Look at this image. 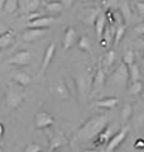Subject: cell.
I'll return each instance as SVG.
<instances>
[{
	"label": "cell",
	"mask_w": 144,
	"mask_h": 152,
	"mask_svg": "<svg viewBox=\"0 0 144 152\" xmlns=\"http://www.w3.org/2000/svg\"><path fill=\"white\" fill-rule=\"evenodd\" d=\"M109 124V119L104 114L94 115L85 123H82L79 129L73 133L71 140V145H82L87 142L94 141L100 134V132L105 129V127Z\"/></svg>",
	"instance_id": "6da1fadb"
},
{
	"label": "cell",
	"mask_w": 144,
	"mask_h": 152,
	"mask_svg": "<svg viewBox=\"0 0 144 152\" xmlns=\"http://www.w3.org/2000/svg\"><path fill=\"white\" fill-rule=\"evenodd\" d=\"M92 77L94 72L90 67H86L79 71L77 76H76V84H77L79 93L81 98H85L86 95H90L91 93V86H92Z\"/></svg>",
	"instance_id": "7a4b0ae2"
},
{
	"label": "cell",
	"mask_w": 144,
	"mask_h": 152,
	"mask_svg": "<svg viewBox=\"0 0 144 152\" xmlns=\"http://www.w3.org/2000/svg\"><path fill=\"white\" fill-rule=\"evenodd\" d=\"M105 83H106V72L105 70L101 67V65L99 64L97 69L94 72V77H92V86H91V93L90 95L97 94L100 93L105 86Z\"/></svg>",
	"instance_id": "3957f363"
},
{
	"label": "cell",
	"mask_w": 144,
	"mask_h": 152,
	"mask_svg": "<svg viewBox=\"0 0 144 152\" xmlns=\"http://www.w3.org/2000/svg\"><path fill=\"white\" fill-rule=\"evenodd\" d=\"M110 81H113L116 85H120V86H125V85L128 84V81H129V69L124 62L120 64L116 67V70L111 74V76H110Z\"/></svg>",
	"instance_id": "277c9868"
},
{
	"label": "cell",
	"mask_w": 144,
	"mask_h": 152,
	"mask_svg": "<svg viewBox=\"0 0 144 152\" xmlns=\"http://www.w3.org/2000/svg\"><path fill=\"white\" fill-rule=\"evenodd\" d=\"M128 136V128H121V129H119L115 134H113L110 137V140L108 141V145H106V150L105 152H114L115 150H118L121 143L124 141H125Z\"/></svg>",
	"instance_id": "5b68a950"
},
{
	"label": "cell",
	"mask_w": 144,
	"mask_h": 152,
	"mask_svg": "<svg viewBox=\"0 0 144 152\" xmlns=\"http://www.w3.org/2000/svg\"><path fill=\"white\" fill-rule=\"evenodd\" d=\"M31 62V52L28 50H20L14 53L9 60H7L8 65L13 66H28Z\"/></svg>",
	"instance_id": "8992f818"
},
{
	"label": "cell",
	"mask_w": 144,
	"mask_h": 152,
	"mask_svg": "<svg viewBox=\"0 0 144 152\" xmlns=\"http://www.w3.org/2000/svg\"><path fill=\"white\" fill-rule=\"evenodd\" d=\"M55 124V119L48 112H38L34 117V126L37 129H47Z\"/></svg>",
	"instance_id": "52a82bcc"
},
{
	"label": "cell",
	"mask_w": 144,
	"mask_h": 152,
	"mask_svg": "<svg viewBox=\"0 0 144 152\" xmlns=\"http://www.w3.org/2000/svg\"><path fill=\"white\" fill-rule=\"evenodd\" d=\"M5 103L10 109H17L24 103V95L10 88L8 90V93H7Z\"/></svg>",
	"instance_id": "ba28073f"
},
{
	"label": "cell",
	"mask_w": 144,
	"mask_h": 152,
	"mask_svg": "<svg viewBox=\"0 0 144 152\" xmlns=\"http://www.w3.org/2000/svg\"><path fill=\"white\" fill-rule=\"evenodd\" d=\"M55 55H56V43L55 42H51L44 51V55H43V60H42L41 69H39V75H43L47 71V69L49 67V65L52 62V60H53Z\"/></svg>",
	"instance_id": "9c48e42d"
},
{
	"label": "cell",
	"mask_w": 144,
	"mask_h": 152,
	"mask_svg": "<svg viewBox=\"0 0 144 152\" xmlns=\"http://www.w3.org/2000/svg\"><path fill=\"white\" fill-rule=\"evenodd\" d=\"M56 22V18L52 15H42L39 18L34 19V20H31L27 23L28 28H39V29H48L53 23Z\"/></svg>",
	"instance_id": "30bf717a"
},
{
	"label": "cell",
	"mask_w": 144,
	"mask_h": 152,
	"mask_svg": "<svg viewBox=\"0 0 144 152\" xmlns=\"http://www.w3.org/2000/svg\"><path fill=\"white\" fill-rule=\"evenodd\" d=\"M41 7V0H19V8L18 12L20 14H31L33 12H37Z\"/></svg>",
	"instance_id": "8fae6325"
},
{
	"label": "cell",
	"mask_w": 144,
	"mask_h": 152,
	"mask_svg": "<svg viewBox=\"0 0 144 152\" xmlns=\"http://www.w3.org/2000/svg\"><path fill=\"white\" fill-rule=\"evenodd\" d=\"M48 140H49V147H51V150H57L62 145L67 143V140L65 138V136L62 134L60 131L48 132Z\"/></svg>",
	"instance_id": "7c38bea8"
},
{
	"label": "cell",
	"mask_w": 144,
	"mask_h": 152,
	"mask_svg": "<svg viewBox=\"0 0 144 152\" xmlns=\"http://www.w3.org/2000/svg\"><path fill=\"white\" fill-rule=\"evenodd\" d=\"M47 33V29H39V28H28L27 31L23 32V41L25 42H34Z\"/></svg>",
	"instance_id": "4fadbf2b"
},
{
	"label": "cell",
	"mask_w": 144,
	"mask_h": 152,
	"mask_svg": "<svg viewBox=\"0 0 144 152\" xmlns=\"http://www.w3.org/2000/svg\"><path fill=\"white\" fill-rule=\"evenodd\" d=\"M77 41V32L73 27H68L65 31V36H63V50L68 51L70 48H72V46L76 43Z\"/></svg>",
	"instance_id": "5bb4252c"
},
{
	"label": "cell",
	"mask_w": 144,
	"mask_h": 152,
	"mask_svg": "<svg viewBox=\"0 0 144 152\" xmlns=\"http://www.w3.org/2000/svg\"><path fill=\"white\" fill-rule=\"evenodd\" d=\"M118 104H119L118 98L109 96V98H103V99H100V100L95 102L94 105L99 107V108H103V109H108V110H113V109L116 108Z\"/></svg>",
	"instance_id": "9a60e30c"
},
{
	"label": "cell",
	"mask_w": 144,
	"mask_h": 152,
	"mask_svg": "<svg viewBox=\"0 0 144 152\" xmlns=\"http://www.w3.org/2000/svg\"><path fill=\"white\" fill-rule=\"evenodd\" d=\"M118 7H119V13H120V15H121L124 23L127 24V23L130 22L132 15H133L132 8H130V5H129V1H128V0H123V1L119 3Z\"/></svg>",
	"instance_id": "2e32d148"
},
{
	"label": "cell",
	"mask_w": 144,
	"mask_h": 152,
	"mask_svg": "<svg viewBox=\"0 0 144 152\" xmlns=\"http://www.w3.org/2000/svg\"><path fill=\"white\" fill-rule=\"evenodd\" d=\"M55 95L58 99H68L70 98L68 86H67V84L63 80H60V81L55 85Z\"/></svg>",
	"instance_id": "e0dca14e"
},
{
	"label": "cell",
	"mask_w": 144,
	"mask_h": 152,
	"mask_svg": "<svg viewBox=\"0 0 144 152\" xmlns=\"http://www.w3.org/2000/svg\"><path fill=\"white\" fill-rule=\"evenodd\" d=\"M12 77H13L14 81H15V84H18L19 86H22V88L28 86V85L31 84V81H32L31 76L28 75L27 72H22V71H17V72H14Z\"/></svg>",
	"instance_id": "ac0fdd59"
},
{
	"label": "cell",
	"mask_w": 144,
	"mask_h": 152,
	"mask_svg": "<svg viewBox=\"0 0 144 152\" xmlns=\"http://www.w3.org/2000/svg\"><path fill=\"white\" fill-rule=\"evenodd\" d=\"M115 58H116V56H115V51L114 50H108L104 53L101 61H100V65H101V67L104 70H108L110 66H113V64L115 62Z\"/></svg>",
	"instance_id": "d6986e66"
},
{
	"label": "cell",
	"mask_w": 144,
	"mask_h": 152,
	"mask_svg": "<svg viewBox=\"0 0 144 152\" xmlns=\"http://www.w3.org/2000/svg\"><path fill=\"white\" fill-rule=\"evenodd\" d=\"M106 24H108L106 14L100 13L99 15H97V18H96L95 23H94V26H95V31H96V33H97V36H103L104 29H105V27H106Z\"/></svg>",
	"instance_id": "ffe728a7"
},
{
	"label": "cell",
	"mask_w": 144,
	"mask_h": 152,
	"mask_svg": "<svg viewBox=\"0 0 144 152\" xmlns=\"http://www.w3.org/2000/svg\"><path fill=\"white\" fill-rule=\"evenodd\" d=\"M14 42H15V34L9 29L5 34L0 36V50L8 48V47H10Z\"/></svg>",
	"instance_id": "44dd1931"
},
{
	"label": "cell",
	"mask_w": 144,
	"mask_h": 152,
	"mask_svg": "<svg viewBox=\"0 0 144 152\" xmlns=\"http://www.w3.org/2000/svg\"><path fill=\"white\" fill-rule=\"evenodd\" d=\"M111 128H110V126L108 124L106 127H105V129H103L101 132H100V134L96 137V142L95 143L97 146H101V145H106V142L110 140V137H111Z\"/></svg>",
	"instance_id": "7402d4cb"
},
{
	"label": "cell",
	"mask_w": 144,
	"mask_h": 152,
	"mask_svg": "<svg viewBox=\"0 0 144 152\" xmlns=\"http://www.w3.org/2000/svg\"><path fill=\"white\" fill-rule=\"evenodd\" d=\"M125 32H127V24L125 23L115 26V34H114V38H113V43L119 45L120 42H121L124 34H125Z\"/></svg>",
	"instance_id": "603a6c76"
},
{
	"label": "cell",
	"mask_w": 144,
	"mask_h": 152,
	"mask_svg": "<svg viewBox=\"0 0 144 152\" xmlns=\"http://www.w3.org/2000/svg\"><path fill=\"white\" fill-rule=\"evenodd\" d=\"M44 8L49 14H60L62 10H63V5H62L60 1H56V0L46 3Z\"/></svg>",
	"instance_id": "cb8c5ba5"
},
{
	"label": "cell",
	"mask_w": 144,
	"mask_h": 152,
	"mask_svg": "<svg viewBox=\"0 0 144 152\" xmlns=\"http://www.w3.org/2000/svg\"><path fill=\"white\" fill-rule=\"evenodd\" d=\"M77 47L79 50H81L82 52H85V53H91V42H90V38L84 34L80 37V39L77 42Z\"/></svg>",
	"instance_id": "d4e9b609"
},
{
	"label": "cell",
	"mask_w": 144,
	"mask_h": 152,
	"mask_svg": "<svg viewBox=\"0 0 144 152\" xmlns=\"http://www.w3.org/2000/svg\"><path fill=\"white\" fill-rule=\"evenodd\" d=\"M128 69H129V80L132 83L139 81L140 80V69H139V66L134 62L133 65L128 66Z\"/></svg>",
	"instance_id": "484cf974"
},
{
	"label": "cell",
	"mask_w": 144,
	"mask_h": 152,
	"mask_svg": "<svg viewBox=\"0 0 144 152\" xmlns=\"http://www.w3.org/2000/svg\"><path fill=\"white\" fill-rule=\"evenodd\" d=\"M143 91V83L139 80V81H134L130 84V86L128 89V93L129 95H133V96H138L140 95Z\"/></svg>",
	"instance_id": "4316f807"
},
{
	"label": "cell",
	"mask_w": 144,
	"mask_h": 152,
	"mask_svg": "<svg viewBox=\"0 0 144 152\" xmlns=\"http://www.w3.org/2000/svg\"><path fill=\"white\" fill-rule=\"evenodd\" d=\"M19 8V0H5V4H4V12L8 14H14L15 12H18Z\"/></svg>",
	"instance_id": "83f0119b"
},
{
	"label": "cell",
	"mask_w": 144,
	"mask_h": 152,
	"mask_svg": "<svg viewBox=\"0 0 144 152\" xmlns=\"http://www.w3.org/2000/svg\"><path fill=\"white\" fill-rule=\"evenodd\" d=\"M123 62L127 66H130L135 62V55H134V51L132 48H128L123 53Z\"/></svg>",
	"instance_id": "f1b7e54d"
},
{
	"label": "cell",
	"mask_w": 144,
	"mask_h": 152,
	"mask_svg": "<svg viewBox=\"0 0 144 152\" xmlns=\"http://www.w3.org/2000/svg\"><path fill=\"white\" fill-rule=\"evenodd\" d=\"M132 115H133V107H132V104L127 103L121 109V121L124 123H127L129 119H130Z\"/></svg>",
	"instance_id": "f546056e"
},
{
	"label": "cell",
	"mask_w": 144,
	"mask_h": 152,
	"mask_svg": "<svg viewBox=\"0 0 144 152\" xmlns=\"http://www.w3.org/2000/svg\"><path fill=\"white\" fill-rule=\"evenodd\" d=\"M120 0H103V5L104 8L109 9V10H113L114 8H116L119 5Z\"/></svg>",
	"instance_id": "4dcf8cb0"
},
{
	"label": "cell",
	"mask_w": 144,
	"mask_h": 152,
	"mask_svg": "<svg viewBox=\"0 0 144 152\" xmlns=\"http://www.w3.org/2000/svg\"><path fill=\"white\" fill-rule=\"evenodd\" d=\"M24 152H43L42 146L37 145V143H28Z\"/></svg>",
	"instance_id": "1f68e13d"
},
{
	"label": "cell",
	"mask_w": 144,
	"mask_h": 152,
	"mask_svg": "<svg viewBox=\"0 0 144 152\" xmlns=\"http://www.w3.org/2000/svg\"><path fill=\"white\" fill-rule=\"evenodd\" d=\"M135 8H137V12L138 14L140 15L142 18H144V1H139L135 4Z\"/></svg>",
	"instance_id": "d6a6232c"
},
{
	"label": "cell",
	"mask_w": 144,
	"mask_h": 152,
	"mask_svg": "<svg viewBox=\"0 0 144 152\" xmlns=\"http://www.w3.org/2000/svg\"><path fill=\"white\" fill-rule=\"evenodd\" d=\"M39 17H42V14H41V13H38V12H33V13H31V14H28V15H27V22L34 20V19L39 18Z\"/></svg>",
	"instance_id": "836d02e7"
},
{
	"label": "cell",
	"mask_w": 144,
	"mask_h": 152,
	"mask_svg": "<svg viewBox=\"0 0 144 152\" xmlns=\"http://www.w3.org/2000/svg\"><path fill=\"white\" fill-rule=\"evenodd\" d=\"M58 1L63 5V8H66V9H70L72 5H73V1L75 0H58Z\"/></svg>",
	"instance_id": "e575fe53"
},
{
	"label": "cell",
	"mask_w": 144,
	"mask_h": 152,
	"mask_svg": "<svg viewBox=\"0 0 144 152\" xmlns=\"http://www.w3.org/2000/svg\"><path fill=\"white\" fill-rule=\"evenodd\" d=\"M134 31H135L139 36H144V23H143V24H140V26H137Z\"/></svg>",
	"instance_id": "d590c367"
},
{
	"label": "cell",
	"mask_w": 144,
	"mask_h": 152,
	"mask_svg": "<svg viewBox=\"0 0 144 152\" xmlns=\"http://www.w3.org/2000/svg\"><path fill=\"white\" fill-rule=\"evenodd\" d=\"M9 31V28L7 26H4L3 23H0V36H3V34H5V33Z\"/></svg>",
	"instance_id": "8d00e7d4"
},
{
	"label": "cell",
	"mask_w": 144,
	"mask_h": 152,
	"mask_svg": "<svg viewBox=\"0 0 144 152\" xmlns=\"http://www.w3.org/2000/svg\"><path fill=\"white\" fill-rule=\"evenodd\" d=\"M135 148H144V141H142V140H139V141H137L135 142Z\"/></svg>",
	"instance_id": "74e56055"
},
{
	"label": "cell",
	"mask_w": 144,
	"mask_h": 152,
	"mask_svg": "<svg viewBox=\"0 0 144 152\" xmlns=\"http://www.w3.org/2000/svg\"><path fill=\"white\" fill-rule=\"evenodd\" d=\"M139 124L142 127H144V114H142V115L139 117Z\"/></svg>",
	"instance_id": "f35d334b"
},
{
	"label": "cell",
	"mask_w": 144,
	"mask_h": 152,
	"mask_svg": "<svg viewBox=\"0 0 144 152\" xmlns=\"http://www.w3.org/2000/svg\"><path fill=\"white\" fill-rule=\"evenodd\" d=\"M4 4H5V0H0V10H4Z\"/></svg>",
	"instance_id": "ab89813d"
},
{
	"label": "cell",
	"mask_w": 144,
	"mask_h": 152,
	"mask_svg": "<svg viewBox=\"0 0 144 152\" xmlns=\"http://www.w3.org/2000/svg\"><path fill=\"white\" fill-rule=\"evenodd\" d=\"M49 152H57V150H49Z\"/></svg>",
	"instance_id": "60d3db41"
},
{
	"label": "cell",
	"mask_w": 144,
	"mask_h": 152,
	"mask_svg": "<svg viewBox=\"0 0 144 152\" xmlns=\"http://www.w3.org/2000/svg\"><path fill=\"white\" fill-rule=\"evenodd\" d=\"M0 152H4V151H3V148H1V147H0Z\"/></svg>",
	"instance_id": "b9f144b4"
},
{
	"label": "cell",
	"mask_w": 144,
	"mask_h": 152,
	"mask_svg": "<svg viewBox=\"0 0 144 152\" xmlns=\"http://www.w3.org/2000/svg\"><path fill=\"white\" fill-rule=\"evenodd\" d=\"M143 65H144V56H143Z\"/></svg>",
	"instance_id": "7bdbcfd3"
},
{
	"label": "cell",
	"mask_w": 144,
	"mask_h": 152,
	"mask_svg": "<svg viewBox=\"0 0 144 152\" xmlns=\"http://www.w3.org/2000/svg\"><path fill=\"white\" fill-rule=\"evenodd\" d=\"M143 46H144V39H143Z\"/></svg>",
	"instance_id": "ee69618b"
}]
</instances>
